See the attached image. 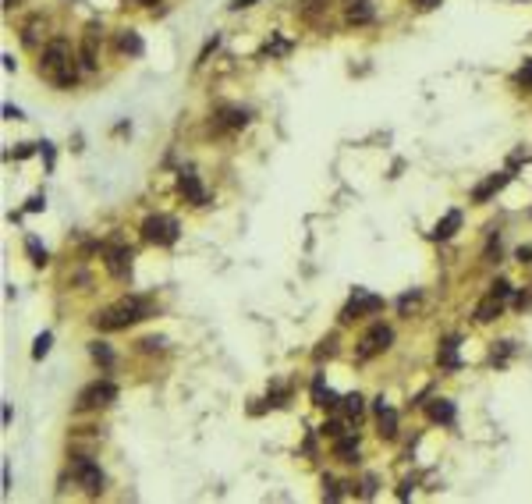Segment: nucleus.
Here are the masks:
<instances>
[{"mask_svg": "<svg viewBox=\"0 0 532 504\" xmlns=\"http://www.w3.org/2000/svg\"><path fill=\"white\" fill-rule=\"evenodd\" d=\"M40 71L60 85V89H71L78 82V68H75V57H71V46L68 40H50L43 46V57H40Z\"/></svg>", "mask_w": 532, "mask_h": 504, "instance_id": "obj_1", "label": "nucleus"}, {"mask_svg": "<svg viewBox=\"0 0 532 504\" xmlns=\"http://www.w3.org/2000/svg\"><path fill=\"white\" fill-rule=\"evenodd\" d=\"M149 316V299H142V295H128V299H121L117 306L96 313V327L100 331H124V327H132V323L146 320Z\"/></svg>", "mask_w": 532, "mask_h": 504, "instance_id": "obj_2", "label": "nucleus"}, {"mask_svg": "<svg viewBox=\"0 0 532 504\" xmlns=\"http://www.w3.org/2000/svg\"><path fill=\"white\" fill-rule=\"evenodd\" d=\"M110 401H117V388L110 380H92L89 388H82L78 394V412H92V408H107Z\"/></svg>", "mask_w": 532, "mask_h": 504, "instance_id": "obj_3", "label": "nucleus"}, {"mask_svg": "<svg viewBox=\"0 0 532 504\" xmlns=\"http://www.w3.org/2000/svg\"><path fill=\"white\" fill-rule=\"evenodd\" d=\"M142 238L153 242V245H174L178 242V220L174 217H164V214L146 217L142 220Z\"/></svg>", "mask_w": 532, "mask_h": 504, "instance_id": "obj_4", "label": "nucleus"}, {"mask_svg": "<svg viewBox=\"0 0 532 504\" xmlns=\"http://www.w3.org/2000/svg\"><path fill=\"white\" fill-rule=\"evenodd\" d=\"M391 341H394V331L387 327V323H377V327H369V334L359 341V348H355V359H359V363H369L372 355L387 351V348H391Z\"/></svg>", "mask_w": 532, "mask_h": 504, "instance_id": "obj_5", "label": "nucleus"}, {"mask_svg": "<svg viewBox=\"0 0 532 504\" xmlns=\"http://www.w3.org/2000/svg\"><path fill=\"white\" fill-rule=\"evenodd\" d=\"M380 309H384V299H380V295H369L366 288H355L352 302L341 309V323H352V320H359V316H372V313H380Z\"/></svg>", "mask_w": 532, "mask_h": 504, "instance_id": "obj_6", "label": "nucleus"}, {"mask_svg": "<svg viewBox=\"0 0 532 504\" xmlns=\"http://www.w3.org/2000/svg\"><path fill=\"white\" fill-rule=\"evenodd\" d=\"M71 476H75V483H78L82 490H89V494H100V490H103V472H100V465L92 462L89 455H78V458L71 462Z\"/></svg>", "mask_w": 532, "mask_h": 504, "instance_id": "obj_7", "label": "nucleus"}, {"mask_svg": "<svg viewBox=\"0 0 532 504\" xmlns=\"http://www.w3.org/2000/svg\"><path fill=\"white\" fill-rule=\"evenodd\" d=\"M178 189H181V195L189 199L192 206H206V189L199 185V177L192 171H181L178 174Z\"/></svg>", "mask_w": 532, "mask_h": 504, "instance_id": "obj_8", "label": "nucleus"}, {"mask_svg": "<svg viewBox=\"0 0 532 504\" xmlns=\"http://www.w3.org/2000/svg\"><path fill=\"white\" fill-rule=\"evenodd\" d=\"M426 416H429L433 423L451 426L458 412H454V401H447V398H433V401H426Z\"/></svg>", "mask_w": 532, "mask_h": 504, "instance_id": "obj_9", "label": "nucleus"}, {"mask_svg": "<svg viewBox=\"0 0 532 504\" xmlns=\"http://www.w3.org/2000/svg\"><path fill=\"white\" fill-rule=\"evenodd\" d=\"M377 419H380V437L384 440H394L397 437V412L384 398H377Z\"/></svg>", "mask_w": 532, "mask_h": 504, "instance_id": "obj_10", "label": "nucleus"}, {"mask_svg": "<svg viewBox=\"0 0 532 504\" xmlns=\"http://www.w3.org/2000/svg\"><path fill=\"white\" fill-rule=\"evenodd\" d=\"M107 270L114 274V277H124L132 270V249H124V245H114L110 252H107Z\"/></svg>", "mask_w": 532, "mask_h": 504, "instance_id": "obj_11", "label": "nucleus"}, {"mask_svg": "<svg viewBox=\"0 0 532 504\" xmlns=\"http://www.w3.org/2000/svg\"><path fill=\"white\" fill-rule=\"evenodd\" d=\"M312 401H316L320 408H337V405H341L337 391L327 388V380H323V376H312Z\"/></svg>", "mask_w": 532, "mask_h": 504, "instance_id": "obj_12", "label": "nucleus"}, {"mask_svg": "<svg viewBox=\"0 0 532 504\" xmlns=\"http://www.w3.org/2000/svg\"><path fill=\"white\" fill-rule=\"evenodd\" d=\"M508 182H511V174H504V171H500V174H490L486 182H483V185H479V189L472 192V199H476V202H486L490 195H497V192L504 189Z\"/></svg>", "mask_w": 532, "mask_h": 504, "instance_id": "obj_13", "label": "nucleus"}, {"mask_svg": "<svg viewBox=\"0 0 532 504\" xmlns=\"http://www.w3.org/2000/svg\"><path fill=\"white\" fill-rule=\"evenodd\" d=\"M436 363H440V370H461V359H458V338H447L440 341V351H436Z\"/></svg>", "mask_w": 532, "mask_h": 504, "instance_id": "obj_14", "label": "nucleus"}, {"mask_svg": "<svg viewBox=\"0 0 532 504\" xmlns=\"http://www.w3.org/2000/svg\"><path fill=\"white\" fill-rule=\"evenodd\" d=\"M504 313V299H497V295H486V299L476 306V323H490Z\"/></svg>", "mask_w": 532, "mask_h": 504, "instance_id": "obj_15", "label": "nucleus"}, {"mask_svg": "<svg viewBox=\"0 0 532 504\" xmlns=\"http://www.w3.org/2000/svg\"><path fill=\"white\" fill-rule=\"evenodd\" d=\"M337 458L348 462V465L359 462V440H355L352 433H341V437H337Z\"/></svg>", "mask_w": 532, "mask_h": 504, "instance_id": "obj_16", "label": "nucleus"}, {"mask_svg": "<svg viewBox=\"0 0 532 504\" xmlns=\"http://www.w3.org/2000/svg\"><path fill=\"white\" fill-rule=\"evenodd\" d=\"M348 21L352 25L372 21V4H369V0H348Z\"/></svg>", "mask_w": 532, "mask_h": 504, "instance_id": "obj_17", "label": "nucleus"}, {"mask_svg": "<svg viewBox=\"0 0 532 504\" xmlns=\"http://www.w3.org/2000/svg\"><path fill=\"white\" fill-rule=\"evenodd\" d=\"M458 227H461V214H458V210H451V214H444V220H440V224L433 227V238H440V242H444V238H451V234H454Z\"/></svg>", "mask_w": 532, "mask_h": 504, "instance_id": "obj_18", "label": "nucleus"}, {"mask_svg": "<svg viewBox=\"0 0 532 504\" xmlns=\"http://www.w3.org/2000/svg\"><path fill=\"white\" fill-rule=\"evenodd\" d=\"M341 408H344V416H348V419H362V412H366V398L355 391V394H348V398H341Z\"/></svg>", "mask_w": 532, "mask_h": 504, "instance_id": "obj_19", "label": "nucleus"}, {"mask_svg": "<svg viewBox=\"0 0 532 504\" xmlns=\"http://www.w3.org/2000/svg\"><path fill=\"white\" fill-rule=\"evenodd\" d=\"M117 43H121V50H124V53H132V57H142V50H146V46H142V40L132 33V28H124Z\"/></svg>", "mask_w": 532, "mask_h": 504, "instance_id": "obj_20", "label": "nucleus"}, {"mask_svg": "<svg viewBox=\"0 0 532 504\" xmlns=\"http://www.w3.org/2000/svg\"><path fill=\"white\" fill-rule=\"evenodd\" d=\"M82 64L92 71L96 68V28H89V36H85V46H82Z\"/></svg>", "mask_w": 532, "mask_h": 504, "instance_id": "obj_21", "label": "nucleus"}, {"mask_svg": "<svg viewBox=\"0 0 532 504\" xmlns=\"http://www.w3.org/2000/svg\"><path fill=\"white\" fill-rule=\"evenodd\" d=\"M221 117H224L228 128H245L248 125V110H238V107H224Z\"/></svg>", "mask_w": 532, "mask_h": 504, "instance_id": "obj_22", "label": "nucleus"}, {"mask_svg": "<svg viewBox=\"0 0 532 504\" xmlns=\"http://www.w3.org/2000/svg\"><path fill=\"white\" fill-rule=\"evenodd\" d=\"M89 355L96 359L100 366H114V351H110V345H103V341H92L89 345Z\"/></svg>", "mask_w": 532, "mask_h": 504, "instance_id": "obj_23", "label": "nucleus"}, {"mask_svg": "<svg viewBox=\"0 0 532 504\" xmlns=\"http://www.w3.org/2000/svg\"><path fill=\"white\" fill-rule=\"evenodd\" d=\"M25 249H28V256H33V263H36V266H43V263H46V249H40V242H36V238H25Z\"/></svg>", "mask_w": 532, "mask_h": 504, "instance_id": "obj_24", "label": "nucleus"}, {"mask_svg": "<svg viewBox=\"0 0 532 504\" xmlns=\"http://www.w3.org/2000/svg\"><path fill=\"white\" fill-rule=\"evenodd\" d=\"M50 341H53L50 334H40V338H36V345H33V359H46V351H50Z\"/></svg>", "mask_w": 532, "mask_h": 504, "instance_id": "obj_25", "label": "nucleus"}, {"mask_svg": "<svg viewBox=\"0 0 532 504\" xmlns=\"http://www.w3.org/2000/svg\"><path fill=\"white\" fill-rule=\"evenodd\" d=\"M511 351H515V345H511V341H500V351L493 348V363H497V366H504Z\"/></svg>", "mask_w": 532, "mask_h": 504, "instance_id": "obj_26", "label": "nucleus"}, {"mask_svg": "<svg viewBox=\"0 0 532 504\" xmlns=\"http://www.w3.org/2000/svg\"><path fill=\"white\" fill-rule=\"evenodd\" d=\"M490 295H497V299H508V295H511V281H504V277L493 281L490 284Z\"/></svg>", "mask_w": 532, "mask_h": 504, "instance_id": "obj_27", "label": "nucleus"}, {"mask_svg": "<svg viewBox=\"0 0 532 504\" xmlns=\"http://www.w3.org/2000/svg\"><path fill=\"white\" fill-rule=\"evenodd\" d=\"M323 433H327V437H334V440H337V437H341V433H344V430H341V423H337V419H330V423H323Z\"/></svg>", "mask_w": 532, "mask_h": 504, "instance_id": "obj_28", "label": "nucleus"}, {"mask_svg": "<svg viewBox=\"0 0 532 504\" xmlns=\"http://www.w3.org/2000/svg\"><path fill=\"white\" fill-rule=\"evenodd\" d=\"M43 202H46L43 195H33V199H28V206H25V210H28V214H36V210H43Z\"/></svg>", "mask_w": 532, "mask_h": 504, "instance_id": "obj_29", "label": "nucleus"}, {"mask_svg": "<svg viewBox=\"0 0 532 504\" xmlns=\"http://www.w3.org/2000/svg\"><path fill=\"white\" fill-rule=\"evenodd\" d=\"M518 263H532V245H522L518 249Z\"/></svg>", "mask_w": 532, "mask_h": 504, "instance_id": "obj_30", "label": "nucleus"}, {"mask_svg": "<svg viewBox=\"0 0 532 504\" xmlns=\"http://www.w3.org/2000/svg\"><path fill=\"white\" fill-rule=\"evenodd\" d=\"M518 82H525V85L532 82V61H529V64H525V68L518 71Z\"/></svg>", "mask_w": 532, "mask_h": 504, "instance_id": "obj_31", "label": "nucleus"}, {"mask_svg": "<svg viewBox=\"0 0 532 504\" xmlns=\"http://www.w3.org/2000/svg\"><path fill=\"white\" fill-rule=\"evenodd\" d=\"M256 0H231V11H241V8H252Z\"/></svg>", "mask_w": 532, "mask_h": 504, "instance_id": "obj_32", "label": "nucleus"}, {"mask_svg": "<svg viewBox=\"0 0 532 504\" xmlns=\"http://www.w3.org/2000/svg\"><path fill=\"white\" fill-rule=\"evenodd\" d=\"M415 4H419L422 11H429V8H436V4H440V0H415Z\"/></svg>", "mask_w": 532, "mask_h": 504, "instance_id": "obj_33", "label": "nucleus"}, {"mask_svg": "<svg viewBox=\"0 0 532 504\" xmlns=\"http://www.w3.org/2000/svg\"><path fill=\"white\" fill-rule=\"evenodd\" d=\"M139 4H142V8H153V4H160V0H139Z\"/></svg>", "mask_w": 532, "mask_h": 504, "instance_id": "obj_34", "label": "nucleus"}, {"mask_svg": "<svg viewBox=\"0 0 532 504\" xmlns=\"http://www.w3.org/2000/svg\"><path fill=\"white\" fill-rule=\"evenodd\" d=\"M8 8H15V0H8Z\"/></svg>", "mask_w": 532, "mask_h": 504, "instance_id": "obj_35", "label": "nucleus"}]
</instances>
